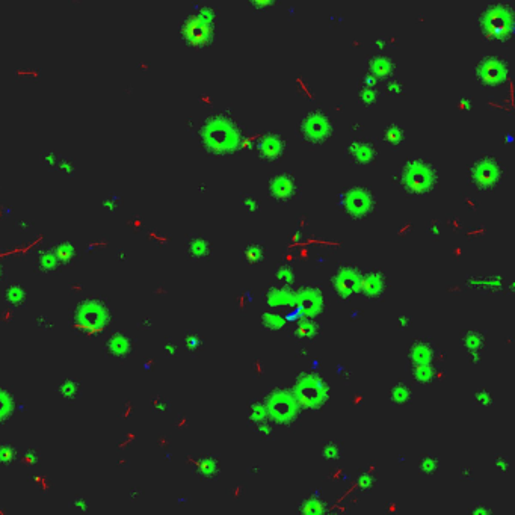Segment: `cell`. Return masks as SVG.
Listing matches in <instances>:
<instances>
[{
	"label": "cell",
	"mask_w": 515,
	"mask_h": 515,
	"mask_svg": "<svg viewBox=\"0 0 515 515\" xmlns=\"http://www.w3.org/2000/svg\"><path fill=\"white\" fill-rule=\"evenodd\" d=\"M204 147L215 154H228L242 144V133L237 124L227 115H213L200 128Z\"/></svg>",
	"instance_id": "cell-1"
},
{
	"label": "cell",
	"mask_w": 515,
	"mask_h": 515,
	"mask_svg": "<svg viewBox=\"0 0 515 515\" xmlns=\"http://www.w3.org/2000/svg\"><path fill=\"white\" fill-rule=\"evenodd\" d=\"M479 25L486 38L507 40L513 31V11L506 4H492L482 11Z\"/></svg>",
	"instance_id": "cell-2"
},
{
	"label": "cell",
	"mask_w": 515,
	"mask_h": 515,
	"mask_svg": "<svg viewBox=\"0 0 515 515\" xmlns=\"http://www.w3.org/2000/svg\"><path fill=\"white\" fill-rule=\"evenodd\" d=\"M402 183L413 194H425L437 183V171L429 162L413 159L402 169Z\"/></svg>",
	"instance_id": "cell-3"
},
{
	"label": "cell",
	"mask_w": 515,
	"mask_h": 515,
	"mask_svg": "<svg viewBox=\"0 0 515 515\" xmlns=\"http://www.w3.org/2000/svg\"><path fill=\"white\" fill-rule=\"evenodd\" d=\"M296 399L305 407H320L326 398V387L323 379L316 375H302L296 382Z\"/></svg>",
	"instance_id": "cell-4"
},
{
	"label": "cell",
	"mask_w": 515,
	"mask_h": 515,
	"mask_svg": "<svg viewBox=\"0 0 515 515\" xmlns=\"http://www.w3.org/2000/svg\"><path fill=\"white\" fill-rule=\"evenodd\" d=\"M301 133L310 142H323L332 133V122L322 110H311L301 121Z\"/></svg>",
	"instance_id": "cell-5"
},
{
	"label": "cell",
	"mask_w": 515,
	"mask_h": 515,
	"mask_svg": "<svg viewBox=\"0 0 515 515\" xmlns=\"http://www.w3.org/2000/svg\"><path fill=\"white\" fill-rule=\"evenodd\" d=\"M341 206L351 216L363 218L372 212L375 200L369 189L363 186H354L341 195Z\"/></svg>",
	"instance_id": "cell-6"
},
{
	"label": "cell",
	"mask_w": 515,
	"mask_h": 515,
	"mask_svg": "<svg viewBox=\"0 0 515 515\" xmlns=\"http://www.w3.org/2000/svg\"><path fill=\"white\" fill-rule=\"evenodd\" d=\"M503 176V168L498 163L497 159L491 156H485L479 159L473 166H471V180L477 188L482 189H489L495 186Z\"/></svg>",
	"instance_id": "cell-7"
},
{
	"label": "cell",
	"mask_w": 515,
	"mask_h": 515,
	"mask_svg": "<svg viewBox=\"0 0 515 515\" xmlns=\"http://www.w3.org/2000/svg\"><path fill=\"white\" fill-rule=\"evenodd\" d=\"M266 408L272 419H275L280 423H287L293 420L298 414V402L295 398L287 392H272V395L268 398Z\"/></svg>",
	"instance_id": "cell-8"
},
{
	"label": "cell",
	"mask_w": 515,
	"mask_h": 515,
	"mask_svg": "<svg viewBox=\"0 0 515 515\" xmlns=\"http://www.w3.org/2000/svg\"><path fill=\"white\" fill-rule=\"evenodd\" d=\"M476 76L483 85H498L507 76V64L497 56L483 58L476 68Z\"/></svg>",
	"instance_id": "cell-9"
},
{
	"label": "cell",
	"mask_w": 515,
	"mask_h": 515,
	"mask_svg": "<svg viewBox=\"0 0 515 515\" xmlns=\"http://www.w3.org/2000/svg\"><path fill=\"white\" fill-rule=\"evenodd\" d=\"M361 272L354 266H340L332 277V287L335 293L341 298H349L360 290Z\"/></svg>",
	"instance_id": "cell-10"
},
{
	"label": "cell",
	"mask_w": 515,
	"mask_h": 515,
	"mask_svg": "<svg viewBox=\"0 0 515 515\" xmlns=\"http://www.w3.org/2000/svg\"><path fill=\"white\" fill-rule=\"evenodd\" d=\"M185 40L192 46H204L213 38V26L203 22L198 16H189L182 28Z\"/></svg>",
	"instance_id": "cell-11"
},
{
	"label": "cell",
	"mask_w": 515,
	"mask_h": 515,
	"mask_svg": "<svg viewBox=\"0 0 515 515\" xmlns=\"http://www.w3.org/2000/svg\"><path fill=\"white\" fill-rule=\"evenodd\" d=\"M295 304L298 305L299 311L310 317L316 316L323 310V295L316 287H301L295 292Z\"/></svg>",
	"instance_id": "cell-12"
},
{
	"label": "cell",
	"mask_w": 515,
	"mask_h": 515,
	"mask_svg": "<svg viewBox=\"0 0 515 515\" xmlns=\"http://www.w3.org/2000/svg\"><path fill=\"white\" fill-rule=\"evenodd\" d=\"M284 148H286V139L280 133H274V132L265 133L263 136H260L259 142H257L259 154L266 160L278 159L283 154Z\"/></svg>",
	"instance_id": "cell-13"
},
{
	"label": "cell",
	"mask_w": 515,
	"mask_h": 515,
	"mask_svg": "<svg viewBox=\"0 0 515 515\" xmlns=\"http://www.w3.org/2000/svg\"><path fill=\"white\" fill-rule=\"evenodd\" d=\"M269 192L278 201H286L296 192L295 179L289 174H275L269 182Z\"/></svg>",
	"instance_id": "cell-14"
},
{
	"label": "cell",
	"mask_w": 515,
	"mask_h": 515,
	"mask_svg": "<svg viewBox=\"0 0 515 515\" xmlns=\"http://www.w3.org/2000/svg\"><path fill=\"white\" fill-rule=\"evenodd\" d=\"M385 284H387L385 275L379 271H372V272L363 275L361 284H360V292L363 295H366L367 298H378L384 293Z\"/></svg>",
	"instance_id": "cell-15"
},
{
	"label": "cell",
	"mask_w": 515,
	"mask_h": 515,
	"mask_svg": "<svg viewBox=\"0 0 515 515\" xmlns=\"http://www.w3.org/2000/svg\"><path fill=\"white\" fill-rule=\"evenodd\" d=\"M348 154L352 160L358 163H369L376 157V148L373 142L369 141H352L348 145Z\"/></svg>",
	"instance_id": "cell-16"
},
{
	"label": "cell",
	"mask_w": 515,
	"mask_h": 515,
	"mask_svg": "<svg viewBox=\"0 0 515 515\" xmlns=\"http://www.w3.org/2000/svg\"><path fill=\"white\" fill-rule=\"evenodd\" d=\"M396 68V64L392 58L389 56H382V55H378V56H373L370 61H369V73L373 74L376 79L379 77H387L390 76Z\"/></svg>",
	"instance_id": "cell-17"
},
{
	"label": "cell",
	"mask_w": 515,
	"mask_h": 515,
	"mask_svg": "<svg viewBox=\"0 0 515 515\" xmlns=\"http://www.w3.org/2000/svg\"><path fill=\"white\" fill-rule=\"evenodd\" d=\"M266 301L269 305L281 307V305H293L295 304V292L289 287H272L266 293Z\"/></svg>",
	"instance_id": "cell-18"
},
{
	"label": "cell",
	"mask_w": 515,
	"mask_h": 515,
	"mask_svg": "<svg viewBox=\"0 0 515 515\" xmlns=\"http://www.w3.org/2000/svg\"><path fill=\"white\" fill-rule=\"evenodd\" d=\"M432 348L425 341H416L410 349L411 360L417 364H428L432 358Z\"/></svg>",
	"instance_id": "cell-19"
},
{
	"label": "cell",
	"mask_w": 515,
	"mask_h": 515,
	"mask_svg": "<svg viewBox=\"0 0 515 515\" xmlns=\"http://www.w3.org/2000/svg\"><path fill=\"white\" fill-rule=\"evenodd\" d=\"M188 251L192 257H197V259L206 257L209 254V242L201 236L192 237L188 243Z\"/></svg>",
	"instance_id": "cell-20"
},
{
	"label": "cell",
	"mask_w": 515,
	"mask_h": 515,
	"mask_svg": "<svg viewBox=\"0 0 515 515\" xmlns=\"http://www.w3.org/2000/svg\"><path fill=\"white\" fill-rule=\"evenodd\" d=\"M245 260L251 265H255V263H259L260 260L265 259V248L260 245V243H249L246 245L245 248Z\"/></svg>",
	"instance_id": "cell-21"
},
{
	"label": "cell",
	"mask_w": 515,
	"mask_h": 515,
	"mask_svg": "<svg viewBox=\"0 0 515 515\" xmlns=\"http://www.w3.org/2000/svg\"><path fill=\"white\" fill-rule=\"evenodd\" d=\"M52 251H53V254L56 255V259L59 262H68L71 257L76 254V249H74L71 242H59L58 245H55L52 248Z\"/></svg>",
	"instance_id": "cell-22"
},
{
	"label": "cell",
	"mask_w": 515,
	"mask_h": 515,
	"mask_svg": "<svg viewBox=\"0 0 515 515\" xmlns=\"http://www.w3.org/2000/svg\"><path fill=\"white\" fill-rule=\"evenodd\" d=\"M59 265V260L56 259V255L53 254L52 249L41 251L38 255V266L43 271H53Z\"/></svg>",
	"instance_id": "cell-23"
},
{
	"label": "cell",
	"mask_w": 515,
	"mask_h": 515,
	"mask_svg": "<svg viewBox=\"0 0 515 515\" xmlns=\"http://www.w3.org/2000/svg\"><path fill=\"white\" fill-rule=\"evenodd\" d=\"M384 139L385 142H389L390 145H398L401 144V141L404 139V130L401 128V125L398 124H390L387 128L384 130Z\"/></svg>",
	"instance_id": "cell-24"
},
{
	"label": "cell",
	"mask_w": 515,
	"mask_h": 515,
	"mask_svg": "<svg viewBox=\"0 0 515 515\" xmlns=\"http://www.w3.org/2000/svg\"><path fill=\"white\" fill-rule=\"evenodd\" d=\"M316 332H317V325L311 319L305 317V319H301L298 322L296 335H299V337H313V335H316Z\"/></svg>",
	"instance_id": "cell-25"
},
{
	"label": "cell",
	"mask_w": 515,
	"mask_h": 515,
	"mask_svg": "<svg viewBox=\"0 0 515 515\" xmlns=\"http://www.w3.org/2000/svg\"><path fill=\"white\" fill-rule=\"evenodd\" d=\"M26 298V292L20 284H11L7 289V299L13 304H22Z\"/></svg>",
	"instance_id": "cell-26"
},
{
	"label": "cell",
	"mask_w": 515,
	"mask_h": 515,
	"mask_svg": "<svg viewBox=\"0 0 515 515\" xmlns=\"http://www.w3.org/2000/svg\"><path fill=\"white\" fill-rule=\"evenodd\" d=\"M301 512H302V515H323V506L319 500L308 498L304 501Z\"/></svg>",
	"instance_id": "cell-27"
},
{
	"label": "cell",
	"mask_w": 515,
	"mask_h": 515,
	"mask_svg": "<svg viewBox=\"0 0 515 515\" xmlns=\"http://www.w3.org/2000/svg\"><path fill=\"white\" fill-rule=\"evenodd\" d=\"M358 97H360V101L363 104H373L376 101V97H378V91L375 89V86H366L363 85L360 88V92H358Z\"/></svg>",
	"instance_id": "cell-28"
},
{
	"label": "cell",
	"mask_w": 515,
	"mask_h": 515,
	"mask_svg": "<svg viewBox=\"0 0 515 515\" xmlns=\"http://www.w3.org/2000/svg\"><path fill=\"white\" fill-rule=\"evenodd\" d=\"M464 343L470 351H479V348L483 345V335L476 331H470L464 335Z\"/></svg>",
	"instance_id": "cell-29"
},
{
	"label": "cell",
	"mask_w": 515,
	"mask_h": 515,
	"mask_svg": "<svg viewBox=\"0 0 515 515\" xmlns=\"http://www.w3.org/2000/svg\"><path fill=\"white\" fill-rule=\"evenodd\" d=\"M263 323L271 328V329H278L284 325V317H281L280 314H275V313H265L263 317H262Z\"/></svg>",
	"instance_id": "cell-30"
},
{
	"label": "cell",
	"mask_w": 515,
	"mask_h": 515,
	"mask_svg": "<svg viewBox=\"0 0 515 515\" xmlns=\"http://www.w3.org/2000/svg\"><path fill=\"white\" fill-rule=\"evenodd\" d=\"M277 278L286 284H292L295 281V272L290 266H280L275 272Z\"/></svg>",
	"instance_id": "cell-31"
},
{
	"label": "cell",
	"mask_w": 515,
	"mask_h": 515,
	"mask_svg": "<svg viewBox=\"0 0 515 515\" xmlns=\"http://www.w3.org/2000/svg\"><path fill=\"white\" fill-rule=\"evenodd\" d=\"M410 398V389L405 387L404 384H399L396 385V387L393 389V401L398 402V404H404L407 402Z\"/></svg>",
	"instance_id": "cell-32"
},
{
	"label": "cell",
	"mask_w": 515,
	"mask_h": 515,
	"mask_svg": "<svg viewBox=\"0 0 515 515\" xmlns=\"http://www.w3.org/2000/svg\"><path fill=\"white\" fill-rule=\"evenodd\" d=\"M414 375L419 381L422 382H428L431 379V375H432V370L429 367V364H417L416 369H414Z\"/></svg>",
	"instance_id": "cell-33"
},
{
	"label": "cell",
	"mask_w": 515,
	"mask_h": 515,
	"mask_svg": "<svg viewBox=\"0 0 515 515\" xmlns=\"http://www.w3.org/2000/svg\"><path fill=\"white\" fill-rule=\"evenodd\" d=\"M197 16H198L203 22H206L207 25H210V26H213L215 19H216L215 10L210 8V7H201V8L198 10V14H197Z\"/></svg>",
	"instance_id": "cell-34"
},
{
	"label": "cell",
	"mask_w": 515,
	"mask_h": 515,
	"mask_svg": "<svg viewBox=\"0 0 515 515\" xmlns=\"http://www.w3.org/2000/svg\"><path fill=\"white\" fill-rule=\"evenodd\" d=\"M470 284H477V286H489V287H500L501 286V278H485V280H476L471 278Z\"/></svg>",
	"instance_id": "cell-35"
},
{
	"label": "cell",
	"mask_w": 515,
	"mask_h": 515,
	"mask_svg": "<svg viewBox=\"0 0 515 515\" xmlns=\"http://www.w3.org/2000/svg\"><path fill=\"white\" fill-rule=\"evenodd\" d=\"M242 204H243L245 209L249 210V212H257V210H259V201H257V200H255L254 197H251V195L243 197Z\"/></svg>",
	"instance_id": "cell-36"
},
{
	"label": "cell",
	"mask_w": 515,
	"mask_h": 515,
	"mask_svg": "<svg viewBox=\"0 0 515 515\" xmlns=\"http://www.w3.org/2000/svg\"><path fill=\"white\" fill-rule=\"evenodd\" d=\"M43 162L47 165V166H55L58 163V156L53 153V151H46L43 154Z\"/></svg>",
	"instance_id": "cell-37"
},
{
	"label": "cell",
	"mask_w": 515,
	"mask_h": 515,
	"mask_svg": "<svg viewBox=\"0 0 515 515\" xmlns=\"http://www.w3.org/2000/svg\"><path fill=\"white\" fill-rule=\"evenodd\" d=\"M402 89H404V86L399 80H390L387 83V91L390 94H399V92H402Z\"/></svg>",
	"instance_id": "cell-38"
},
{
	"label": "cell",
	"mask_w": 515,
	"mask_h": 515,
	"mask_svg": "<svg viewBox=\"0 0 515 515\" xmlns=\"http://www.w3.org/2000/svg\"><path fill=\"white\" fill-rule=\"evenodd\" d=\"M59 168H61L64 173H73V171H74V163L70 162V160H67V159H64V160L59 162Z\"/></svg>",
	"instance_id": "cell-39"
},
{
	"label": "cell",
	"mask_w": 515,
	"mask_h": 515,
	"mask_svg": "<svg viewBox=\"0 0 515 515\" xmlns=\"http://www.w3.org/2000/svg\"><path fill=\"white\" fill-rule=\"evenodd\" d=\"M376 82H378V79H376L373 74H370V73H367V74L363 77V85H366V86H375Z\"/></svg>",
	"instance_id": "cell-40"
},
{
	"label": "cell",
	"mask_w": 515,
	"mask_h": 515,
	"mask_svg": "<svg viewBox=\"0 0 515 515\" xmlns=\"http://www.w3.org/2000/svg\"><path fill=\"white\" fill-rule=\"evenodd\" d=\"M471 515H492V512H489L486 507H483V506H477L473 512H471Z\"/></svg>",
	"instance_id": "cell-41"
},
{
	"label": "cell",
	"mask_w": 515,
	"mask_h": 515,
	"mask_svg": "<svg viewBox=\"0 0 515 515\" xmlns=\"http://www.w3.org/2000/svg\"><path fill=\"white\" fill-rule=\"evenodd\" d=\"M251 4L254 7H257V8H263V7H269L272 2H271V0H262V2H260V0H252Z\"/></svg>",
	"instance_id": "cell-42"
},
{
	"label": "cell",
	"mask_w": 515,
	"mask_h": 515,
	"mask_svg": "<svg viewBox=\"0 0 515 515\" xmlns=\"http://www.w3.org/2000/svg\"><path fill=\"white\" fill-rule=\"evenodd\" d=\"M470 104H471V103H470V100H468V98H465V97H464V98H461V100H459V103H458L459 109H470Z\"/></svg>",
	"instance_id": "cell-43"
},
{
	"label": "cell",
	"mask_w": 515,
	"mask_h": 515,
	"mask_svg": "<svg viewBox=\"0 0 515 515\" xmlns=\"http://www.w3.org/2000/svg\"><path fill=\"white\" fill-rule=\"evenodd\" d=\"M375 46H376V47H379V49H382V47L385 46V40H382V38H376V40H375Z\"/></svg>",
	"instance_id": "cell-44"
},
{
	"label": "cell",
	"mask_w": 515,
	"mask_h": 515,
	"mask_svg": "<svg viewBox=\"0 0 515 515\" xmlns=\"http://www.w3.org/2000/svg\"><path fill=\"white\" fill-rule=\"evenodd\" d=\"M104 204H106L107 207H112V209L115 207V201H113L112 198H107V200H104Z\"/></svg>",
	"instance_id": "cell-45"
},
{
	"label": "cell",
	"mask_w": 515,
	"mask_h": 515,
	"mask_svg": "<svg viewBox=\"0 0 515 515\" xmlns=\"http://www.w3.org/2000/svg\"><path fill=\"white\" fill-rule=\"evenodd\" d=\"M429 230H431V231H432L434 234H438V227H437L435 224H434L432 227H429Z\"/></svg>",
	"instance_id": "cell-46"
},
{
	"label": "cell",
	"mask_w": 515,
	"mask_h": 515,
	"mask_svg": "<svg viewBox=\"0 0 515 515\" xmlns=\"http://www.w3.org/2000/svg\"><path fill=\"white\" fill-rule=\"evenodd\" d=\"M399 320H401V325H402V326L408 325V319H407V317H401Z\"/></svg>",
	"instance_id": "cell-47"
},
{
	"label": "cell",
	"mask_w": 515,
	"mask_h": 515,
	"mask_svg": "<svg viewBox=\"0 0 515 515\" xmlns=\"http://www.w3.org/2000/svg\"><path fill=\"white\" fill-rule=\"evenodd\" d=\"M2 275H4V268H2V265H0V278H2Z\"/></svg>",
	"instance_id": "cell-48"
}]
</instances>
